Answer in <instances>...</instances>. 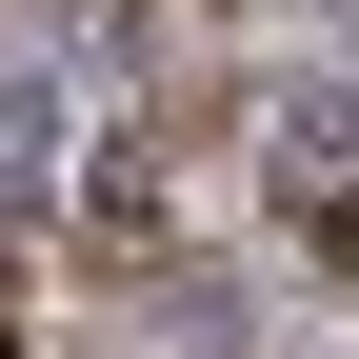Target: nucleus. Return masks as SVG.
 I'll list each match as a JSON object with an SVG mask.
<instances>
[{
	"mask_svg": "<svg viewBox=\"0 0 359 359\" xmlns=\"http://www.w3.org/2000/svg\"><path fill=\"white\" fill-rule=\"evenodd\" d=\"M280 180H299V219L359 200V100H339V80H320V100H280Z\"/></svg>",
	"mask_w": 359,
	"mask_h": 359,
	"instance_id": "1",
	"label": "nucleus"
}]
</instances>
